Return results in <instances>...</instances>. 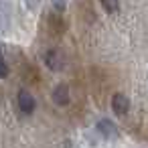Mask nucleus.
Here are the masks:
<instances>
[{"instance_id":"f257e3e1","label":"nucleus","mask_w":148,"mask_h":148,"mask_svg":"<svg viewBox=\"0 0 148 148\" xmlns=\"http://www.w3.org/2000/svg\"><path fill=\"white\" fill-rule=\"evenodd\" d=\"M45 65H47L51 71H61V69L65 67V57H63V53L57 51V49H51V51L45 55Z\"/></svg>"},{"instance_id":"f03ea898","label":"nucleus","mask_w":148,"mask_h":148,"mask_svg":"<svg viewBox=\"0 0 148 148\" xmlns=\"http://www.w3.org/2000/svg\"><path fill=\"white\" fill-rule=\"evenodd\" d=\"M16 101H18V110H21L23 114H33V112H35V97H33L27 89H21V91H18Z\"/></svg>"},{"instance_id":"7ed1b4c3","label":"nucleus","mask_w":148,"mask_h":148,"mask_svg":"<svg viewBox=\"0 0 148 148\" xmlns=\"http://www.w3.org/2000/svg\"><path fill=\"white\" fill-rule=\"evenodd\" d=\"M112 110H114V114H118V116H126L128 110H130V99H128L124 93H116V95L112 97Z\"/></svg>"},{"instance_id":"20e7f679","label":"nucleus","mask_w":148,"mask_h":148,"mask_svg":"<svg viewBox=\"0 0 148 148\" xmlns=\"http://www.w3.org/2000/svg\"><path fill=\"white\" fill-rule=\"evenodd\" d=\"M53 101L59 106H67L69 103V87L67 85H57L53 89Z\"/></svg>"},{"instance_id":"39448f33","label":"nucleus","mask_w":148,"mask_h":148,"mask_svg":"<svg viewBox=\"0 0 148 148\" xmlns=\"http://www.w3.org/2000/svg\"><path fill=\"white\" fill-rule=\"evenodd\" d=\"M97 132H99L103 138H116V136H118V130H116V126H114L110 120H99V122H97Z\"/></svg>"},{"instance_id":"423d86ee","label":"nucleus","mask_w":148,"mask_h":148,"mask_svg":"<svg viewBox=\"0 0 148 148\" xmlns=\"http://www.w3.org/2000/svg\"><path fill=\"white\" fill-rule=\"evenodd\" d=\"M99 2H101V6H103L110 14H114V12L120 10V2H118V0H99Z\"/></svg>"},{"instance_id":"0eeeda50","label":"nucleus","mask_w":148,"mask_h":148,"mask_svg":"<svg viewBox=\"0 0 148 148\" xmlns=\"http://www.w3.org/2000/svg\"><path fill=\"white\" fill-rule=\"evenodd\" d=\"M6 75H8V67H6L4 59L0 57V79H2V77H6Z\"/></svg>"},{"instance_id":"6e6552de","label":"nucleus","mask_w":148,"mask_h":148,"mask_svg":"<svg viewBox=\"0 0 148 148\" xmlns=\"http://www.w3.org/2000/svg\"><path fill=\"white\" fill-rule=\"evenodd\" d=\"M27 6L29 8H37L39 6V0H27Z\"/></svg>"},{"instance_id":"1a4fd4ad","label":"nucleus","mask_w":148,"mask_h":148,"mask_svg":"<svg viewBox=\"0 0 148 148\" xmlns=\"http://www.w3.org/2000/svg\"><path fill=\"white\" fill-rule=\"evenodd\" d=\"M53 2H55V6H57L59 10H61V8L65 6V0H53Z\"/></svg>"}]
</instances>
